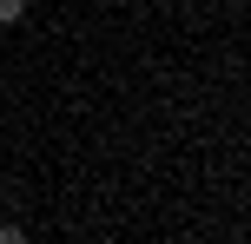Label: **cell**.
Returning <instances> with one entry per match:
<instances>
[{
  "label": "cell",
  "instance_id": "1",
  "mask_svg": "<svg viewBox=\"0 0 251 244\" xmlns=\"http://www.w3.org/2000/svg\"><path fill=\"white\" fill-rule=\"evenodd\" d=\"M26 20V0H0V26H20Z\"/></svg>",
  "mask_w": 251,
  "mask_h": 244
},
{
  "label": "cell",
  "instance_id": "2",
  "mask_svg": "<svg viewBox=\"0 0 251 244\" xmlns=\"http://www.w3.org/2000/svg\"><path fill=\"white\" fill-rule=\"evenodd\" d=\"M0 244H26V231L20 224H0Z\"/></svg>",
  "mask_w": 251,
  "mask_h": 244
}]
</instances>
